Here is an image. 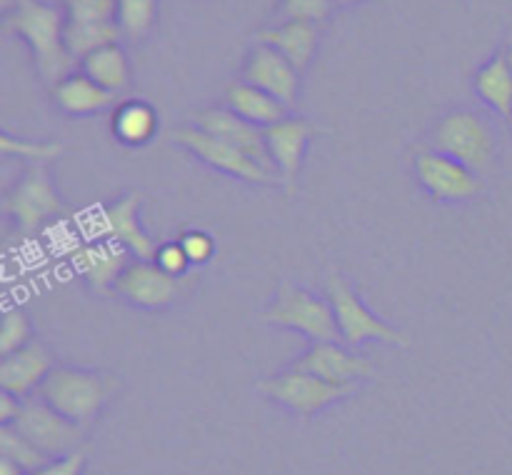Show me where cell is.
I'll return each instance as SVG.
<instances>
[{
	"label": "cell",
	"mask_w": 512,
	"mask_h": 475,
	"mask_svg": "<svg viewBox=\"0 0 512 475\" xmlns=\"http://www.w3.org/2000/svg\"><path fill=\"white\" fill-rule=\"evenodd\" d=\"M118 390L120 380L108 370L55 365L40 385L38 395L60 415L78 423L80 428H88Z\"/></svg>",
	"instance_id": "cell-1"
},
{
	"label": "cell",
	"mask_w": 512,
	"mask_h": 475,
	"mask_svg": "<svg viewBox=\"0 0 512 475\" xmlns=\"http://www.w3.org/2000/svg\"><path fill=\"white\" fill-rule=\"evenodd\" d=\"M13 33L25 38L33 50L38 73L50 85L60 83L65 75L73 73L75 60L65 48V15L53 5L35 3V0H20L18 8L5 20Z\"/></svg>",
	"instance_id": "cell-2"
},
{
	"label": "cell",
	"mask_w": 512,
	"mask_h": 475,
	"mask_svg": "<svg viewBox=\"0 0 512 475\" xmlns=\"http://www.w3.org/2000/svg\"><path fill=\"white\" fill-rule=\"evenodd\" d=\"M428 145L438 153L460 160L478 175L493 170L498 160V138L493 125L468 108L445 115L430 133Z\"/></svg>",
	"instance_id": "cell-3"
},
{
	"label": "cell",
	"mask_w": 512,
	"mask_h": 475,
	"mask_svg": "<svg viewBox=\"0 0 512 475\" xmlns=\"http://www.w3.org/2000/svg\"><path fill=\"white\" fill-rule=\"evenodd\" d=\"M260 320L278 325V328H288L295 330V333L308 335L315 343H320V340H340L330 300L318 298L315 293L290 283V280L280 283L275 300L260 315Z\"/></svg>",
	"instance_id": "cell-4"
},
{
	"label": "cell",
	"mask_w": 512,
	"mask_h": 475,
	"mask_svg": "<svg viewBox=\"0 0 512 475\" xmlns=\"http://www.w3.org/2000/svg\"><path fill=\"white\" fill-rule=\"evenodd\" d=\"M258 390L268 400L278 403L280 408L310 418V415L328 410L330 405L350 398L358 390V385H333L328 380L318 378V375L288 368L283 373H273L268 378L258 380Z\"/></svg>",
	"instance_id": "cell-5"
},
{
	"label": "cell",
	"mask_w": 512,
	"mask_h": 475,
	"mask_svg": "<svg viewBox=\"0 0 512 475\" xmlns=\"http://www.w3.org/2000/svg\"><path fill=\"white\" fill-rule=\"evenodd\" d=\"M328 300L333 305L335 323H338L340 340L348 345L368 343V340H383V343L408 348L410 340L405 333L395 330L385 320H380L368 305L360 300L353 285L340 275V270H330L328 275Z\"/></svg>",
	"instance_id": "cell-6"
},
{
	"label": "cell",
	"mask_w": 512,
	"mask_h": 475,
	"mask_svg": "<svg viewBox=\"0 0 512 475\" xmlns=\"http://www.w3.org/2000/svg\"><path fill=\"white\" fill-rule=\"evenodd\" d=\"M3 213L23 233H35L48 220L65 213V203L60 200L58 190H55L53 178L48 173V165L35 163L25 168L18 183L5 195Z\"/></svg>",
	"instance_id": "cell-7"
},
{
	"label": "cell",
	"mask_w": 512,
	"mask_h": 475,
	"mask_svg": "<svg viewBox=\"0 0 512 475\" xmlns=\"http://www.w3.org/2000/svg\"><path fill=\"white\" fill-rule=\"evenodd\" d=\"M13 428L25 435L35 448L43 450L48 458H63V455L83 448L85 428L50 408L38 393L23 400V408H20Z\"/></svg>",
	"instance_id": "cell-8"
},
{
	"label": "cell",
	"mask_w": 512,
	"mask_h": 475,
	"mask_svg": "<svg viewBox=\"0 0 512 475\" xmlns=\"http://www.w3.org/2000/svg\"><path fill=\"white\" fill-rule=\"evenodd\" d=\"M168 138L173 140L175 145L188 150L190 155H195L198 160L208 163L210 168L233 175V178L243 180V183H253V185L280 183L275 175H270L268 170H263L258 163H253L248 155L240 153L235 145H230L228 140L218 138V135L208 133V130L195 128V125H185V128L170 130Z\"/></svg>",
	"instance_id": "cell-9"
},
{
	"label": "cell",
	"mask_w": 512,
	"mask_h": 475,
	"mask_svg": "<svg viewBox=\"0 0 512 475\" xmlns=\"http://www.w3.org/2000/svg\"><path fill=\"white\" fill-rule=\"evenodd\" d=\"M413 168L418 183L435 200H443V203H465L483 193V180L478 173L433 148L418 150L413 158Z\"/></svg>",
	"instance_id": "cell-10"
},
{
	"label": "cell",
	"mask_w": 512,
	"mask_h": 475,
	"mask_svg": "<svg viewBox=\"0 0 512 475\" xmlns=\"http://www.w3.org/2000/svg\"><path fill=\"white\" fill-rule=\"evenodd\" d=\"M183 293V280L165 273L155 260H135L120 275L115 295L143 310H163Z\"/></svg>",
	"instance_id": "cell-11"
},
{
	"label": "cell",
	"mask_w": 512,
	"mask_h": 475,
	"mask_svg": "<svg viewBox=\"0 0 512 475\" xmlns=\"http://www.w3.org/2000/svg\"><path fill=\"white\" fill-rule=\"evenodd\" d=\"M190 125L228 140V143L235 145L240 153L248 155L253 163H258L260 168L268 170L270 175L278 178V168H275L273 155H270L268 150V140H265V128L248 123V120H243L240 115H235L233 110L228 108H205L200 110V113H193L190 115Z\"/></svg>",
	"instance_id": "cell-12"
},
{
	"label": "cell",
	"mask_w": 512,
	"mask_h": 475,
	"mask_svg": "<svg viewBox=\"0 0 512 475\" xmlns=\"http://www.w3.org/2000/svg\"><path fill=\"white\" fill-rule=\"evenodd\" d=\"M290 368L318 375L333 385H358L360 380L375 375L373 363L365 355H358L340 345V340L313 343Z\"/></svg>",
	"instance_id": "cell-13"
},
{
	"label": "cell",
	"mask_w": 512,
	"mask_h": 475,
	"mask_svg": "<svg viewBox=\"0 0 512 475\" xmlns=\"http://www.w3.org/2000/svg\"><path fill=\"white\" fill-rule=\"evenodd\" d=\"M318 133H323V128L315 125L313 120L290 118V115L265 128V140H268V150L273 155L275 168H278L280 185H285L288 193H293L295 185H298L305 148Z\"/></svg>",
	"instance_id": "cell-14"
},
{
	"label": "cell",
	"mask_w": 512,
	"mask_h": 475,
	"mask_svg": "<svg viewBox=\"0 0 512 475\" xmlns=\"http://www.w3.org/2000/svg\"><path fill=\"white\" fill-rule=\"evenodd\" d=\"M140 205H143V195L135 190L125 193L123 198L105 205L100 213V223H103L105 238L123 245L130 255H135L138 260H155L160 245L140 225Z\"/></svg>",
	"instance_id": "cell-15"
},
{
	"label": "cell",
	"mask_w": 512,
	"mask_h": 475,
	"mask_svg": "<svg viewBox=\"0 0 512 475\" xmlns=\"http://www.w3.org/2000/svg\"><path fill=\"white\" fill-rule=\"evenodd\" d=\"M243 80L255 85V88L265 90L273 98H278L288 108H293L298 103L300 70L285 55L270 48V45L258 43L250 50L243 68Z\"/></svg>",
	"instance_id": "cell-16"
},
{
	"label": "cell",
	"mask_w": 512,
	"mask_h": 475,
	"mask_svg": "<svg viewBox=\"0 0 512 475\" xmlns=\"http://www.w3.org/2000/svg\"><path fill=\"white\" fill-rule=\"evenodd\" d=\"M53 355L43 343H28L25 348L0 360V390L18 398H30L40 390L43 380L53 370Z\"/></svg>",
	"instance_id": "cell-17"
},
{
	"label": "cell",
	"mask_w": 512,
	"mask_h": 475,
	"mask_svg": "<svg viewBox=\"0 0 512 475\" xmlns=\"http://www.w3.org/2000/svg\"><path fill=\"white\" fill-rule=\"evenodd\" d=\"M128 255L123 245L113 240H100V243L80 245L73 255V265L95 293L110 295L115 293L120 275L130 265Z\"/></svg>",
	"instance_id": "cell-18"
},
{
	"label": "cell",
	"mask_w": 512,
	"mask_h": 475,
	"mask_svg": "<svg viewBox=\"0 0 512 475\" xmlns=\"http://www.w3.org/2000/svg\"><path fill=\"white\" fill-rule=\"evenodd\" d=\"M320 30L318 23H305V20H285L270 30H260L258 43L270 45L280 55L290 60L295 68L303 73L308 63L313 60L315 48H318Z\"/></svg>",
	"instance_id": "cell-19"
},
{
	"label": "cell",
	"mask_w": 512,
	"mask_h": 475,
	"mask_svg": "<svg viewBox=\"0 0 512 475\" xmlns=\"http://www.w3.org/2000/svg\"><path fill=\"white\" fill-rule=\"evenodd\" d=\"M53 100L65 115H93L110 108L115 93L105 90L103 85L90 80L85 73H75L73 70L60 83L53 85Z\"/></svg>",
	"instance_id": "cell-20"
},
{
	"label": "cell",
	"mask_w": 512,
	"mask_h": 475,
	"mask_svg": "<svg viewBox=\"0 0 512 475\" xmlns=\"http://www.w3.org/2000/svg\"><path fill=\"white\" fill-rule=\"evenodd\" d=\"M225 103H228V110H233L235 115L258 125V128H270V125L280 123V120L288 118L290 110L278 98L255 88V85L245 83V80L230 85L228 93H225Z\"/></svg>",
	"instance_id": "cell-21"
},
{
	"label": "cell",
	"mask_w": 512,
	"mask_h": 475,
	"mask_svg": "<svg viewBox=\"0 0 512 475\" xmlns=\"http://www.w3.org/2000/svg\"><path fill=\"white\" fill-rule=\"evenodd\" d=\"M475 93L505 120H512V70L505 53L495 55L490 63L475 73Z\"/></svg>",
	"instance_id": "cell-22"
},
{
	"label": "cell",
	"mask_w": 512,
	"mask_h": 475,
	"mask_svg": "<svg viewBox=\"0 0 512 475\" xmlns=\"http://www.w3.org/2000/svg\"><path fill=\"white\" fill-rule=\"evenodd\" d=\"M113 133L123 145L138 148V145L150 143L158 133V115L143 100H128L115 110Z\"/></svg>",
	"instance_id": "cell-23"
},
{
	"label": "cell",
	"mask_w": 512,
	"mask_h": 475,
	"mask_svg": "<svg viewBox=\"0 0 512 475\" xmlns=\"http://www.w3.org/2000/svg\"><path fill=\"white\" fill-rule=\"evenodd\" d=\"M80 68H83L80 73H85L90 80L103 85L110 93H120V90L128 88L130 83L128 58H125V53L118 45H105V48L85 55V58L80 60Z\"/></svg>",
	"instance_id": "cell-24"
},
{
	"label": "cell",
	"mask_w": 512,
	"mask_h": 475,
	"mask_svg": "<svg viewBox=\"0 0 512 475\" xmlns=\"http://www.w3.org/2000/svg\"><path fill=\"white\" fill-rule=\"evenodd\" d=\"M123 28L120 23H73L65 18V48L75 63L105 45H118Z\"/></svg>",
	"instance_id": "cell-25"
},
{
	"label": "cell",
	"mask_w": 512,
	"mask_h": 475,
	"mask_svg": "<svg viewBox=\"0 0 512 475\" xmlns=\"http://www.w3.org/2000/svg\"><path fill=\"white\" fill-rule=\"evenodd\" d=\"M0 455L3 458H10L13 463H18L25 473H33V470L43 468L48 460V455L43 450L35 448L25 435H20L13 425H0Z\"/></svg>",
	"instance_id": "cell-26"
},
{
	"label": "cell",
	"mask_w": 512,
	"mask_h": 475,
	"mask_svg": "<svg viewBox=\"0 0 512 475\" xmlns=\"http://www.w3.org/2000/svg\"><path fill=\"white\" fill-rule=\"evenodd\" d=\"M0 150H3L5 158H23V160H30V165L35 163L48 165L50 160L60 158L63 145L55 143V140H30V138H18V135L3 133Z\"/></svg>",
	"instance_id": "cell-27"
},
{
	"label": "cell",
	"mask_w": 512,
	"mask_h": 475,
	"mask_svg": "<svg viewBox=\"0 0 512 475\" xmlns=\"http://www.w3.org/2000/svg\"><path fill=\"white\" fill-rule=\"evenodd\" d=\"M118 23L130 40L145 38L155 23V0H118Z\"/></svg>",
	"instance_id": "cell-28"
},
{
	"label": "cell",
	"mask_w": 512,
	"mask_h": 475,
	"mask_svg": "<svg viewBox=\"0 0 512 475\" xmlns=\"http://www.w3.org/2000/svg\"><path fill=\"white\" fill-rule=\"evenodd\" d=\"M65 18L73 23H118V0H65Z\"/></svg>",
	"instance_id": "cell-29"
},
{
	"label": "cell",
	"mask_w": 512,
	"mask_h": 475,
	"mask_svg": "<svg viewBox=\"0 0 512 475\" xmlns=\"http://www.w3.org/2000/svg\"><path fill=\"white\" fill-rule=\"evenodd\" d=\"M33 338V325L23 310H8L0 323V355H10L15 350L25 348Z\"/></svg>",
	"instance_id": "cell-30"
},
{
	"label": "cell",
	"mask_w": 512,
	"mask_h": 475,
	"mask_svg": "<svg viewBox=\"0 0 512 475\" xmlns=\"http://www.w3.org/2000/svg\"><path fill=\"white\" fill-rule=\"evenodd\" d=\"M335 0H283L280 15L285 20H305V23H320L330 15Z\"/></svg>",
	"instance_id": "cell-31"
},
{
	"label": "cell",
	"mask_w": 512,
	"mask_h": 475,
	"mask_svg": "<svg viewBox=\"0 0 512 475\" xmlns=\"http://www.w3.org/2000/svg\"><path fill=\"white\" fill-rule=\"evenodd\" d=\"M180 245H183L185 255H188V260L193 265L208 263L215 253V240L208 233H203V230H190V233H185L180 238Z\"/></svg>",
	"instance_id": "cell-32"
},
{
	"label": "cell",
	"mask_w": 512,
	"mask_h": 475,
	"mask_svg": "<svg viewBox=\"0 0 512 475\" xmlns=\"http://www.w3.org/2000/svg\"><path fill=\"white\" fill-rule=\"evenodd\" d=\"M155 263L160 265V268L165 270V273L175 275V278H183L185 273H188V268L193 263L188 260V255H185L183 245L178 243H163L158 248V255H155Z\"/></svg>",
	"instance_id": "cell-33"
},
{
	"label": "cell",
	"mask_w": 512,
	"mask_h": 475,
	"mask_svg": "<svg viewBox=\"0 0 512 475\" xmlns=\"http://www.w3.org/2000/svg\"><path fill=\"white\" fill-rule=\"evenodd\" d=\"M85 460H88V450L80 448L75 453L63 455V458H53L43 465V468L33 470L30 475H83Z\"/></svg>",
	"instance_id": "cell-34"
},
{
	"label": "cell",
	"mask_w": 512,
	"mask_h": 475,
	"mask_svg": "<svg viewBox=\"0 0 512 475\" xmlns=\"http://www.w3.org/2000/svg\"><path fill=\"white\" fill-rule=\"evenodd\" d=\"M20 408H23V398L3 390L0 393V425H13L20 415Z\"/></svg>",
	"instance_id": "cell-35"
},
{
	"label": "cell",
	"mask_w": 512,
	"mask_h": 475,
	"mask_svg": "<svg viewBox=\"0 0 512 475\" xmlns=\"http://www.w3.org/2000/svg\"><path fill=\"white\" fill-rule=\"evenodd\" d=\"M0 475H28L18 463H13L10 458H3L0 455Z\"/></svg>",
	"instance_id": "cell-36"
},
{
	"label": "cell",
	"mask_w": 512,
	"mask_h": 475,
	"mask_svg": "<svg viewBox=\"0 0 512 475\" xmlns=\"http://www.w3.org/2000/svg\"><path fill=\"white\" fill-rule=\"evenodd\" d=\"M505 58H508V65H510V70H512V40H510L508 50H505Z\"/></svg>",
	"instance_id": "cell-37"
},
{
	"label": "cell",
	"mask_w": 512,
	"mask_h": 475,
	"mask_svg": "<svg viewBox=\"0 0 512 475\" xmlns=\"http://www.w3.org/2000/svg\"><path fill=\"white\" fill-rule=\"evenodd\" d=\"M335 3H338V5H353V3H358V0H335Z\"/></svg>",
	"instance_id": "cell-38"
}]
</instances>
